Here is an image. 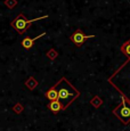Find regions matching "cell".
Segmentation results:
<instances>
[{"instance_id":"cell-7","label":"cell","mask_w":130,"mask_h":131,"mask_svg":"<svg viewBox=\"0 0 130 131\" xmlns=\"http://www.w3.org/2000/svg\"><path fill=\"white\" fill-rule=\"evenodd\" d=\"M45 96H46V98L50 102V100H55V99H58V94H57V90L56 88L52 85V87H50L48 90L46 91V94H45Z\"/></svg>"},{"instance_id":"cell-2","label":"cell","mask_w":130,"mask_h":131,"mask_svg":"<svg viewBox=\"0 0 130 131\" xmlns=\"http://www.w3.org/2000/svg\"><path fill=\"white\" fill-rule=\"evenodd\" d=\"M45 18H48V15H45L42 17H37V18H33V19H27L25 17V15L23 13H21V14L17 15L16 18L10 23V26L13 27L17 33L22 36V34H24L29 30V27L31 26L32 23L39 21V19H45Z\"/></svg>"},{"instance_id":"cell-5","label":"cell","mask_w":130,"mask_h":131,"mask_svg":"<svg viewBox=\"0 0 130 131\" xmlns=\"http://www.w3.org/2000/svg\"><path fill=\"white\" fill-rule=\"evenodd\" d=\"M44 36H46V32H44V33H41L40 36L36 37V38H27V37L24 38V39L22 40V47H23L24 49H26V50L32 49L34 41H36V40H38V39H40V38H42Z\"/></svg>"},{"instance_id":"cell-13","label":"cell","mask_w":130,"mask_h":131,"mask_svg":"<svg viewBox=\"0 0 130 131\" xmlns=\"http://www.w3.org/2000/svg\"><path fill=\"white\" fill-rule=\"evenodd\" d=\"M23 110H24V108H23V106H22L21 104H16L14 106V108H13V111H14L15 113H17V114L22 113V112H23Z\"/></svg>"},{"instance_id":"cell-11","label":"cell","mask_w":130,"mask_h":131,"mask_svg":"<svg viewBox=\"0 0 130 131\" xmlns=\"http://www.w3.org/2000/svg\"><path fill=\"white\" fill-rule=\"evenodd\" d=\"M57 56H58V54H57V51L54 49V48H51V49L47 52V57H48V58H50L51 60H54L55 58H57Z\"/></svg>"},{"instance_id":"cell-1","label":"cell","mask_w":130,"mask_h":131,"mask_svg":"<svg viewBox=\"0 0 130 131\" xmlns=\"http://www.w3.org/2000/svg\"><path fill=\"white\" fill-rule=\"evenodd\" d=\"M58 94V99L63 104V111H65L75 99L80 97V91L74 85L70 83L66 78H62L56 84L54 85Z\"/></svg>"},{"instance_id":"cell-10","label":"cell","mask_w":130,"mask_h":131,"mask_svg":"<svg viewBox=\"0 0 130 131\" xmlns=\"http://www.w3.org/2000/svg\"><path fill=\"white\" fill-rule=\"evenodd\" d=\"M90 104H91L95 108H98L102 104H103V99H101V98H99L98 96H95V97L90 100Z\"/></svg>"},{"instance_id":"cell-12","label":"cell","mask_w":130,"mask_h":131,"mask_svg":"<svg viewBox=\"0 0 130 131\" xmlns=\"http://www.w3.org/2000/svg\"><path fill=\"white\" fill-rule=\"evenodd\" d=\"M5 4H6V6L8 7V8H14L15 6H16L17 5V2H16V0H6V2H5Z\"/></svg>"},{"instance_id":"cell-8","label":"cell","mask_w":130,"mask_h":131,"mask_svg":"<svg viewBox=\"0 0 130 131\" xmlns=\"http://www.w3.org/2000/svg\"><path fill=\"white\" fill-rule=\"evenodd\" d=\"M121 51L124 56H127V58L130 62V40L126 41L123 45H121Z\"/></svg>"},{"instance_id":"cell-6","label":"cell","mask_w":130,"mask_h":131,"mask_svg":"<svg viewBox=\"0 0 130 131\" xmlns=\"http://www.w3.org/2000/svg\"><path fill=\"white\" fill-rule=\"evenodd\" d=\"M47 107L54 114H58L61 111H63V104L61 103L59 99H55V100H50L47 105Z\"/></svg>"},{"instance_id":"cell-3","label":"cell","mask_w":130,"mask_h":131,"mask_svg":"<svg viewBox=\"0 0 130 131\" xmlns=\"http://www.w3.org/2000/svg\"><path fill=\"white\" fill-rule=\"evenodd\" d=\"M113 114L116 115L117 119L127 124L130 122V99L126 98L121 94V105H119L113 111Z\"/></svg>"},{"instance_id":"cell-4","label":"cell","mask_w":130,"mask_h":131,"mask_svg":"<svg viewBox=\"0 0 130 131\" xmlns=\"http://www.w3.org/2000/svg\"><path fill=\"white\" fill-rule=\"evenodd\" d=\"M91 38H96V36H86V34L82 33V31L80 29H78L75 32L70 36V40L77 47H81L82 45L84 43V41L88 39H91Z\"/></svg>"},{"instance_id":"cell-9","label":"cell","mask_w":130,"mask_h":131,"mask_svg":"<svg viewBox=\"0 0 130 131\" xmlns=\"http://www.w3.org/2000/svg\"><path fill=\"white\" fill-rule=\"evenodd\" d=\"M25 85L29 88L30 90H33V89H36V87L38 85V81H37L33 77H30L29 79L25 81Z\"/></svg>"}]
</instances>
